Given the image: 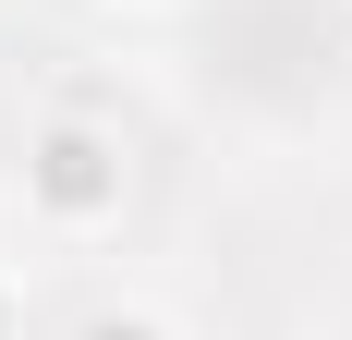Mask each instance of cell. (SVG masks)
Wrapping results in <instances>:
<instances>
[{
  "label": "cell",
  "mask_w": 352,
  "mask_h": 340,
  "mask_svg": "<svg viewBox=\"0 0 352 340\" xmlns=\"http://www.w3.org/2000/svg\"><path fill=\"white\" fill-rule=\"evenodd\" d=\"M340 61H352V36L328 0H207L195 12V73L231 109H267V122L316 109L340 85Z\"/></svg>",
  "instance_id": "cell-1"
}]
</instances>
